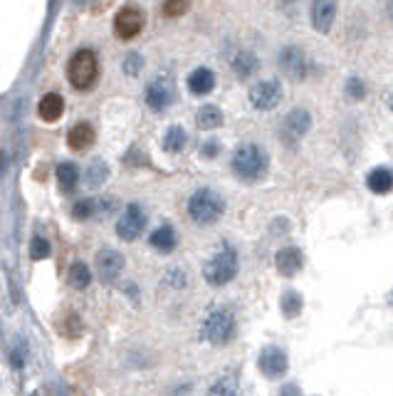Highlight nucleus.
Wrapping results in <instances>:
<instances>
[{"label":"nucleus","mask_w":393,"mask_h":396,"mask_svg":"<svg viewBox=\"0 0 393 396\" xmlns=\"http://www.w3.org/2000/svg\"><path fill=\"white\" fill-rule=\"evenodd\" d=\"M280 396H299V386H297V384H285L280 389Z\"/></svg>","instance_id":"e433bc0d"},{"label":"nucleus","mask_w":393,"mask_h":396,"mask_svg":"<svg viewBox=\"0 0 393 396\" xmlns=\"http://www.w3.org/2000/svg\"><path fill=\"white\" fill-rule=\"evenodd\" d=\"M67 77L75 89H92L99 79V62L92 50H77L67 65Z\"/></svg>","instance_id":"20e7f679"},{"label":"nucleus","mask_w":393,"mask_h":396,"mask_svg":"<svg viewBox=\"0 0 393 396\" xmlns=\"http://www.w3.org/2000/svg\"><path fill=\"white\" fill-rule=\"evenodd\" d=\"M218 141H205L203 144V149H200V154L205 156V159H213V156H218Z\"/></svg>","instance_id":"c9c22d12"},{"label":"nucleus","mask_w":393,"mask_h":396,"mask_svg":"<svg viewBox=\"0 0 393 396\" xmlns=\"http://www.w3.org/2000/svg\"><path fill=\"white\" fill-rule=\"evenodd\" d=\"M25 357H27L25 345H22V342H18V345L11 350V362H13V366H15V369H20L22 362H25Z\"/></svg>","instance_id":"f704fd0d"},{"label":"nucleus","mask_w":393,"mask_h":396,"mask_svg":"<svg viewBox=\"0 0 393 396\" xmlns=\"http://www.w3.org/2000/svg\"><path fill=\"white\" fill-rule=\"evenodd\" d=\"M171 99H174V89H171V84L151 82L146 87V104L153 109V112H161V109H166L171 104Z\"/></svg>","instance_id":"2eb2a0df"},{"label":"nucleus","mask_w":393,"mask_h":396,"mask_svg":"<svg viewBox=\"0 0 393 396\" xmlns=\"http://www.w3.org/2000/svg\"><path fill=\"white\" fill-rule=\"evenodd\" d=\"M267 169H270V159L257 144H243L235 149L233 154V171L238 179L255 184V181L265 179Z\"/></svg>","instance_id":"f257e3e1"},{"label":"nucleus","mask_w":393,"mask_h":396,"mask_svg":"<svg viewBox=\"0 0 393 396\" xmlns=\"http://www.w3.org/2000/svg\"><path fill=\"white\" fill-rule=\"evenodd\" d=\"M0 174H3V154H0Z\"/></svg>","instance_id":"ea45409f"},{"label":"nucleus","mask_w":393,"mask_h":396,"mask_svg":"<svg viewBox=\"0 0 393 396\" xmlns=\"http://www.w3.org/2000/svg\"><path fill=\"white\" fill-rule=\"evenodd\" d=\"M309 127H311V114L302 107L292 109V112L282 119V139H285V144H297V141L309 132Z\"/></svg>","instance_id":"1a4fd4ad"},{"label":"nucleus","mask_w":393,"mask_h":396,"mask_svg":"<svg viewBox=\"0 0 393 396\" xmlns=\"http://www.w3.org/2000/svg\"><path fill=\"white\" fill-rule=\"evenodd\" d=\"M366 186L378 196L388 193V191H393V171L386 169V166H378L366 176Z\"/></svg>","instance_id":"aec40b11"},{"label":"nucleus","mask_w":393,"mask_h":396,"mask_svg":"<svg viewBox=\"0 0 393 396\" xmlns=\"http://www.w3.org/2000/svg\"><path fill=\"white\" fill-rule=\"evenodd\" d=\"M186 285H188V275L181 268H171L164 275V280H161V288H171V290H183Z\"/></svg>","instance_id":"c85d7f7f"},{"label":"nucleus","mask_w":393,"mask_h":396,"mask_svg":"<svg viewBox=\"0 0 393 396\" xmlns=\"http://www.w3.org/2000/svg\"><path fill=\"white\" fill-rule=\"evenodd\" d=\"M280 307H282V314H285L287 319H295L297 314L302 312V307H304V300H302V295L297 293V290H287L280 300Z\"/></svg>","instance_id":"a878e982"},{"label":"nucleus","mask_w":393,"mask_h":396,"mask_svg":"<svg viewBox=\"0 0 393 396\" xmlns=\"http://www.w3.org/2000/svg\"><path fill=\"white\" fill-rule=\"evenodd\" d=\"M275 265H277V270H280L282 275H287V278H290V275H297L302 270V265H304V257H302L299 248L290 245V248H282V250L277 253Z\"/></svg>","instance_id":"4468645a"},{"label":"nucleus","mask_w":393,"mask_h":396,"mask_svg":"<svg viewBox=\"0 0 393 396\" xmlns=\"http://www.w3.org/2000/svg\"><path fill=\"white\" fill-rule=\"evenodd\" d=\"M67 144H70V149H75V151L89 149V146L94 144V129H92V124H87V122L75 124V127L70 129V134H67Z\"/></svg>","instance_id":"dca6fc26"},{"label":"nucleus","mask_w":393,"mask_h":396,"mask_svg":"<svg viewBox=\"0 0 393 396\" xmlns=\"http://www.w3.org/2000/svg\"><path fill=\"white\" fill-rule=\"evenodd\" d=\"M67 283L75 290H87L89 283H92V270L82 260H75L70 265V273H67Z\"/></svg>","instance_id":"5701e85b"},{"label":"nucleus","mask_w":393,"mask_h":396,"mask_svg":"<svg viewBox=\"0 0 393 396\" xmlns=\"http://www.w3.org/2000/svg\"><path fill=\"white\" fill-rule=\"evenodd\" d=\"M257 68H260V60H257L255 52H250V50H240V52H238V55L233 57V72H235V77L250 79L252 75L257 72Z\"/></svg>","instance_id":"f3484780"},{"label":"nucleus","mask_w":393,"mask_h":396,"mask_svg":"<svg viewBox=\"0 0 393 396\" xmlns=\"http://www.w3.org/2000/svg\"><path fill=\"white\" fill-rule=\"evenodd\" d=\"M30 257L32 260H45V257H50V243L42 236H35L30 241Z\"/></svg>","instance_id":"7c9ffc66"},{"label":"nucleus","mask_w":393,"mask_h":396,"mask_svg":"<svg viewBox=\"0 0 393 396\" xmlns=\"http://www.w3.org/2000/svg\"><path fill=\"white\" fill-rule=\"evenodd\" d=\"M388 15H391V20H393V0L388 3Z\"/></svg>","instance_id":"58836bf2"},{"label":"nucleus","mask_w":393,"mask_h":396,"mask_svg":"<svg viewBox=\"0 0 393 396\" xmlns=\"http://www.w3.org/2000/svg\"><path fill=\"white\" fill-rule=\"evenodd\" d=\"M238 253H235L233 245H223L208 262L203 265V278L208 280L215 288H223L230 280L238 275Z\"/></svg>","instance_id":"39448f33"},{"label":"nucleus","mask_w":393,"mask_h":396,"mask_svg":"<svg viewBox=\"0 0 393 396\" xmlns=\"http://www.w3.org/2000/svg\"><path fill=\"white\" fill-rule=\"evenodd\" d=\"M143 25H146V18L134 6L122 8V11L117 13V18H114V32H117V37H122V40L136 37L138 32L143 30Z\"/></svg>","instance_id":"0eeeda50"},{"label":"nucleus","mask_w":393,"mask_h":396,"mask_svg":"<svg viewBox=\"0 0 393 396\" xmlns=\"http://www.w3.org/2000/svg\"><path fill=\"white\" fill-rule=\"evenodd\" d=\"M208 396H240V381L238 374H223L210 384Z\"/></svg>","instance_id":"4be33fe9"},{"label":"nucleus","mask_w":393,"mask_h":396,"mask_svg":"<svg viewBox=\"0 0 393 396\" xmlns=\"http://www.w3.org/2000/svg\"><path fill=\"white\" fill-rule=\"evenodd\" d=\"M334 15H337L334 0H314V6H311V25L317 27V32H329Z\"/></svg>","instance_id":"ddd939ff"},{"label":"nucleus","mask_w":393,"mask_h":396,"mask_svg":"<svg viewBox=\"0 0 393 396\" xmlns=\"http://www.w3.org/2000/svg\"><path fill=\"white\" fill-rule=\"evenodd\" d=\"M388 104H391V107H393V94H391V97H388Z\"/></svg>","instance_id":"a19ab883"},{"label":"nucleus","mask_w":393,"mask_h":396,"mask_svg":"<svg viewBox=\"0 0 393 396\" xmlns=\"http://www.w3.org/2000/svg\"><path fill=\"white\" fill-rule=\"evenodd\" d=\"M97 270L104 283H114L124 270V255L114 248H102L97 253Z\"/></svg>","instance_id":"9b49d317"},{"label":"nucleus","mask_w":393,"mask_h":396,"mask_svg":"<svg viewBox=\"0 0 393 396\" xmlns=\"http://www.w3.org/2000/svg\"><path fill=\"white\" fill-rule=\"evenodd\" d=\"M148 243H151V248H156L159 253H171L176 245H179V236H176L174 226H159L156 231L151 233V238H148Z\"/></svg>","instance_id":"6ab92c4d"},{"label":"nucleus","mask_w":393,"mask_h":396,"mask_svg":"<svg viewBox=\"0 0 393 396\" xmlns=\"http://www.w3.org/2000/svg\"><path fill=\"white\" fill-rule=\"evenodd\" d=\"M195 124L200 129H218L223 124V112L215 104H203L195 114Z\"/></svg>","instance_id":"393cba45"},{"label":"nucleus","mask_w":393,"mask_h":396,"mask_svg":"<svg viewBox=\"0 0 393 396\" xmlns=\"http://www.w3.org/2000/svg\"><path fill=\"white\" fill-rule=\"evenodd\" d=\"M235 335V314L228 307H213L200 324V337L210 345H228Z\"/></svg>","instance_id":"7ed1b4c3"},{"label":"nucleus","mask_w":393,"mask_h":396,"mask_svg":"<svg viewBox=\"0 0 393 396\" xmlns=\"http://www.w3.org/2000/svg\"><path fill=\"white\" fill-rule=\"evenodd\" d=\"M215 87V75L208 68H198L188 75V89L193 94H208Z\"/></svg>","instance_id":"412c9836"},{"label":"nucleus","mask_w":393,"mask_h":396,"mask_svg":"<svg viewBox=\"0 0 393 396\" xmlns=\"http://www.w3.org/2000/svg\"><path fill=\"white\" fill-rule=\"evenodd\" d=\"M94 213H97V201H92V198H82V201H77L75 206H72V216H75L77 221H87Z\"/></svg>","instance_id":"c756f323"},{"label":"nucleus","mask_w":393,"mask_h":396,"mask_svg":"<svg viewBox=\"0 0 393 396\" xmlns=\"http://www.w3.org/2000/svg\"><path fill=\"white\" fill-rule=\"evenodd\" d=\"M32 396H55V394H52L50 389H45V386H42V389H37V391H35V394H32Z\"/></svg>","instance_id":"4c0bfd02"},{"label":"nucleus","mask_w":393,"mask_h":396,"mask_svg":"<svg viewBox=\"0 0 393 396\" xmlns=\"http://www.w3.org/2000/svg\"><path fill=\"white\" fill-rule=\"evenodd\" d=\"M57 184H60V189L65 193H72L77 189V184H79V169L75 164H70V161L60 164L57 166Z\"/></svg>","instance_id":"b1692460"},{"label":"nucleus","mask_w":393,"mask_h":396,"mask_svg":"<svg viewBox=\"0 0 393 396\" xmlns=\"http://www.w3.org/2000/svg\"><path fill=\"white\" fill-rule=\"evenodd\" d=\"M257 366H260V371L267 379H280V376H285L290 362H287L285 350H280V347H265L260 359H257Z\"/></svg>","instance_id":"9d476101"},{"label":"nucleus","mask_w":393,"mask_h":396,"mask_svg":"<svg viewBox=\"0 0 393 396\" xmlns=\"http://www.w3.org/2000/svg\"><path fill=\"white\" fill-rule=\"evenodd\" d=\"M225 213L223 196L213 189H198L188 198V216L193 218L198 226H210V223L220 221Z\"/></svg>","instance_id":"f03ea898"},{"label":"nucleus","mask_w":393,"mask_h":396,"mask_svg":"<svg viewBox=\"0 0 393 396\" xmlns=\"http://www.w3.org/2000/svg\"><path fill=\"white\" fill-rule=\"evenodd\" d=\"M143 228H146V213H143V208L138 206V203H129L117 223V236L122 238V241L131 243L141 236Z\"/></svg>","instance_id":"423d86ee"},{"label":"nucleus","mask_w":393,"mask_h":396,"mask_svg":"<svg viewBox=\"0 0 393 396\" xmlns=\"http://www.w3.org/2000/svg\"><path fill=\"white\" fill-rule=\"evenodd\" d=\"M347 94L352 99H363V94H366V84H363L359 77H352L347 82Z\"/></svg>","instance_id":"72a5a7b5"},{"label":"nucleus","mask_w":393,"mask_h":396,"mask_svg":"<svg viewBox=\"0 0 393 396\" xmlns=\"http://www.w3.org/2000/svg\"><path fill=\"white\" fill-rule=\"evenodd\" d=\"M280 68L282 72L287 75L290 79H304L307 77V70H309V65H307V57L304 52L299 50V47H285V50L280 52Z\"/></svg>","instance_id":"f8f14e48"},{"label":"nucleus","mask_w":393,"mask_h":396,"mask_svg":"<svg viewBox=\"0 0 393 396\" xmlns=\"http://www.w3.org/2000/svg\"><path fill=\"white\" fill-rule=\"evenodd\" d=\"M37 112H40V117L45 119V122H50V124L60 122V117L65 114V99L57 92L45 94V97L40 99V104H37Z\"/></svg>","instance_id":"a211bd4d"},{"label":"nucleus","mask_w":393,"mask_h":396,"mask_svg":"<svg viewBox=\"0 0 393 396\" xmlns=\"http://www.w3.org/2000/svg\"><path fill=\"white\" fill-rule=\"evenodd\" d=\"M250 102L260 112H270L277 104L282 102V87L275 79H262V82L252 84L250 87Z\"/></svg>","instance_id":"6e6552de"},{"label":"nucleus","mask_w":393,"mask_h":396,"mask_svg":"<svg viewBox=\"0 0 393 396\" xmlns=\"http://www.w3.org/2000/svg\"><path fill=\"white\" fill-rule=\"evenodd\" d=\"M188 11V0H166L164 3V15L166 18H179Z\"/></svg>","instance_id":"2f4dec72"},{"label":"nucleus","mask_w":393,"mask_h":396,"mask_svg":"<svg viewBox=\"0 0 393 396\" xmlns=\"http://www.w3.org/2000/svg\"><path fill=\"white\" fill-rule=\"evenodd\" d=\"M141 65H143V57L138 55V52H129L127 60H124V72L131 75V77H134V75H138Z\"/></svg>","instance_id":"473e14b6"},{"label":"nucleus","mask_w":393,"mask_h":396,"mask_svg":"<svg viewBox=\"0 0 393 396\" xmlns=\"http://www.w3.org/2000/svg\"><path fill=\"white\" fill-rule=\"evenodd\" d=\"M186 139H188V136H186L183 127H171L164 136V149L171 151V154H179V151H183Z\"/></svg>","instance_id":"bb28decb"},{"label":"nucleus","mask_w":393,"mask_h":396,"mask_svg":"<svg viewBox=\"0 0 393 396\" xmlns=\"http://www.w3.org/2000/svg\"><path fill=\"white\" fill-rule=\"evenodd\" d=\"M107 176H109V169L104 161H92L89 169L84 171V179H87L89 186H102L104 181H107Z\"/></svg>","instance_id":"cd10ccee"}]
</instances>
